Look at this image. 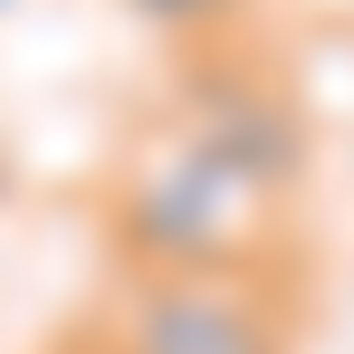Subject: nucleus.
I'll return each instance as SVG.
<instances>
[{"label": "nucleus", "instance_id": "1", "mask_svg": "<svg viewBox=\"0 0 354 354\" xmlns=\"http://www.w3.org/2000/svg\"><path fill=\"white\" fill-rule=\"evenodd\" d=\"M96 230L124 278H288L297 192L153 106L96 173Z\"/></svg>", "mask_w": 354, "mask_h": 354}, {"label": "nucleus", "instance_id": "2", "mask_svg": "<svg viewBox=\"0 0 354 354\" xmlns=\"http://www.w3.org/2000/svg\"><path fill=\"white\" fill-rule=\"evenodd\" d=\"M106 326L124 354H297L288 278H124Z\"/></svg>", "mask_w": 354, "mask_h": 354}, {"label": "nucleus", "instance_id": "3", "mask_svg": "<svg viewBox=\"0 0 354 354\" xmlns=\"http://www.w3.org/2000/svg\"><path fill=\"white\" fill-rule=\"evenodd\" d=\"M124 10H134V19H153V29H173L182 48H192V39H221L249 0H124Z\"/></svg>", "mask_w": 354, "mask_h": 354}, {"label": "nucleus", "instance_id": "4", "mask_svg": "<svg viewBox=\"0 0 354 354\" xmlns=\"http://www.w3.org/2000/svg\"><path fill=\"white\" fill-rule=\"evenodd\" d=\"M48 354H124V345H115V326H106V316H86V326H67Z\"/></svg>", "mask_w": 354, "mask_h": 354}, {"label": "nucleus", "instance_id": "5", "mask_svg": "<svg viewBox=\"0 0 354 354\" xmlns=\"http://www.w3.org/2000/svg\"><path fill=\"white\" fill-rule=\"evenodd\" d=\"M0 10H10V0H0Z\"/></svg>", "mask_w": 354, "mask_h": 354}]
</instances>
